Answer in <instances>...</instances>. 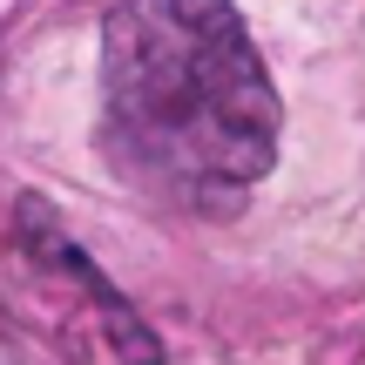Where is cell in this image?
<instances>
[{"instance_id":"cell-1","label":"cell","mask_w":365,"mask_h":365,"mask_svg":"<svg viewBox=\"0 0 365 365\" xmlns=\"http://www.w3.org/2000/svg\"><path fill=\"white\" fill-rule=\"evenodd\" d=\"M102 149L156 203H244L277 156V88L230 0H129L108 21Z\"/></svg>"}]
</instances>
